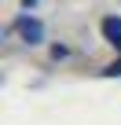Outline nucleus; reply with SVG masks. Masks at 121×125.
Masks as SVG:
<instances>
[{"mask_svg":"<svg viewBox=\"0 0 121 125\" xmlns=\"http://www.w3.org/2000/svg\"><path fill=\"white\" fill-rule=\"evenodd\" d=\"M33 8H37V0H22V11H26V15H29Z\"/></svg>","mask_w":121,"mask_h":125,"instance_id":"20e7f679","label":"nucleus"},{"mask_svg":"<svg viewBox=\"0 0 121 125\" xmlns=\"http://www.w3.org/2000/svg\"><path fill=\"white\" fill-rule=\"evenodd\" d=\"M11 33H19V37H22V41H26V44L33 48V44H40V41H44V22L22 11V15H19L15 22H11Z\"/></svg>","mask_w":121,"mask_h":125,"instance_id":"f257e3e1","label":"nucleus"},{"mask_svg":"<svg viewBox=\"0 0 121 125\" xmlns=\"http://www.w3.org/2000/svg\"><path fill=\"white\" fill-rule=\"evenodd\" d=\"M99 33H103L106 44H114V48L121 52V19H117V15H106V19L99 22Z\"/></svg>","mask_w":121,"mask_h":125,"instance_id":"f03ea898","label":"nucleus"},{"mask_svg":"<svg viewBox=\"0 0 121 125\" xmlns=\"http://www.w3.org/2000/svg\"><path fill=\"white\" fill-rule=\"evenodd\" d=\"M103 77H121V55L110 62V66H103Z\"/></svg>","mask_w":121,"mask_h":125,"instance_id":"7ed1b4c3","label":"nucleus"}]
</instances>
